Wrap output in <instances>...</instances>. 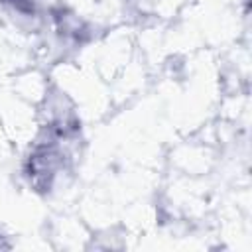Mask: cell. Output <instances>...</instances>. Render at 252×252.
Listing matches in <instances>:
<instances>
[{
  "mask_svg": "<svg viewBox=\"0 0 252 252\" xmlns=\"http://www.w3.org/2000/svg\"><path fill=\"white\" fill-rule=\"evenodd\" d=\"M45 110L39 126L24 158V177L37 193H51L75 169L81 144V120L63 94H57Z\"/></svg>",
  "mask_w": 252,
  "mask_h": 252,
  "instance_id": "obj_1",
  "label": "cell"
},
{
  "mask_svg": "<svg viewBox=\"0 0 252 252\" xmlns=\"http://www.w3.org/2000/svg\"><path fill=\"white\" fill-rule=\"evenodd\" d=\"M0 4L20 18H35L37 16V4L35 0H0Z\"/></svg>",
  "mask_w": 252,
  "mask_h": 252,
  "instance_id": "obj_2",
  "label": "cell"
},
{
  "mask_svg": "<svg viewBox=\"0 0 252 252\" xmlns=\"http://www.w3.org/2000/svg\"><path fill=\"white\" fill-rule=\"evenodd\" d=\"M128 4V8L140 16V18H148V16H154L156 14V8L161 0H124Z\"/></svg>",
  "mask_w": 252,
  "mask_h": 252,
  "instance_id": "obj_3",
  "label": "cell"
}]
</instances>
